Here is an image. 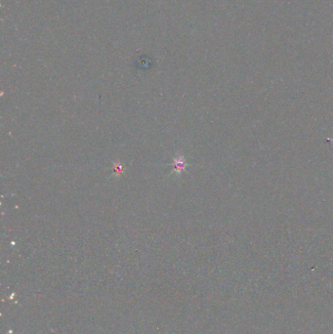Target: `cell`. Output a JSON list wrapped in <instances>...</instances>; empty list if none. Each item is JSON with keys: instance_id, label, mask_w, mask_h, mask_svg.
Instances as JSON below:
<instances>
[{"instance_id": "cell-1", "label": "cell", "mask_w": 333, "mask_h": 334, "mask_svg": "<svg viewBox=\"0 0 333 334\" xmlns=\"http://www.w3.org/2000/svg\"><path fill=\"white\" fill-rule=\"evenodd\" d=\"M175 168L178 170V172H180L181 170H183L185 168V162L180 161H176L175 163Z\"/></svg>"}]
</instances>
